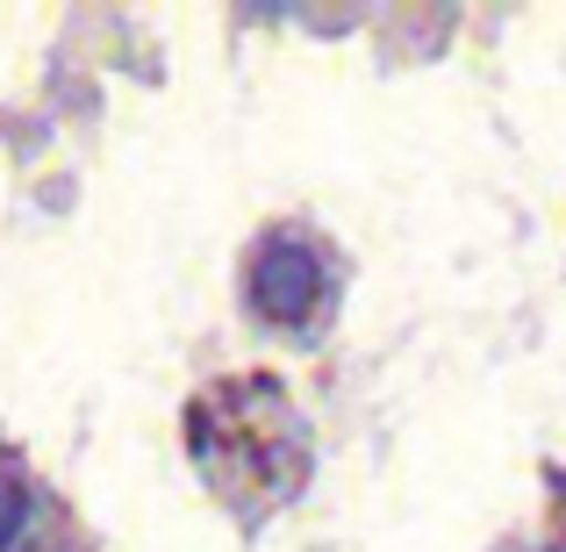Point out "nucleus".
Wrapping results in <instances>:
<instances>
[{"label": "nucleus", "mask_w": 566, "mask_h": 552, "mask_svg": "<svg viewBox=\"0 0 566 552\" xmlns=\"http://www.w3.org/2000/svg\"><path fill=\"white\" fill-rule=\"evenodd\" d=\"M323 294V265L302 237H265L259 259H251V302L265 323H302Z\"/></svg>", "instance_id": "obj_1"}, {"label": "nucleus", "mask_w": 566, "mask_h": 552, "mask_svg": "<svg viewBox=\"0 0 566 552\" xmlns=\"http://www.w3.org/2000/svg\"><path fill=\"white\" fill-rule=\"evenodd\" d=\"M22 524H29V488H22V473L0 467V552L22 545Z\"/></svg>", "instance_id": "obj_2"}]
</instances>
